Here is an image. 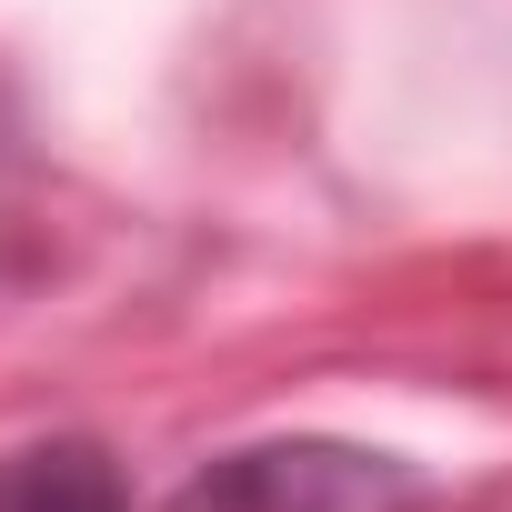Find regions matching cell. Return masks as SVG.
<instances>
[{
    "mask_svg": "<svg viewBox=\"0 0 512 512\" xmlns=\"http://www.w3.org/2000/svg\"><path fill=\"white\" fill-rule=\"evenodd\" d=\"M171 512H422V482L362 442H251L191 472Z\"/></svg>",
    "mask_w": 512,
    "mask_h": 512,
    "instance_id": "obj_1",
    "label": "cell"
},
{
    "mask_svg": "<svg viewBox=\"0 0 512 512\" xmlns=\"http://www.w3.org/2000/svg\"><path fill=\"white\" fill-rule=\"evenodd\" d=\"M0 512H131V482L101 442H31L0 452Z\"/></svg>",
    "mask_w": 512,
    "mask_h": 512,
    "instance_id": "obj_2",
    "label": "cell"
}]
</instances>
